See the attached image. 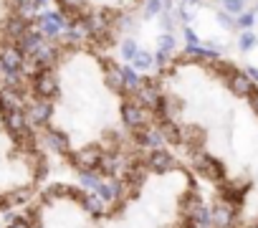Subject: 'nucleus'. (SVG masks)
Instances as JSON below:
<instances>
[{
	"label": "nucleus",
	"instance_id": "f03ea898",
	"mask_svg": "<svg viewBox=\"0 0 258 228\" xmlns=\"http://www.w3.org/2000/svg\"><path fill=\"white\" fill-rule=\"evenodd\" d=\"M48 0H0V76H16L46 43L41 8Z\"/></svg>",
	"mask_w": 258,
	"mask_h": 228
},
{
	"label": "nucleus",
	"instance_id": "412c9836",
	"mask_svg": "<svg viewBox=\"0 0 258 228\" xmlns=\"http://www.w3.org/2000/svg\"><path fill=\"white\" fill-rule=\"evenodd\" d=\"M248 228H258V223H253V225H248Z\"/></svg>",
	"mask_w": 258,
	"mask_h": 228
},
{
	"label": "nucleus",
	"instance_id": "aec40b11",
	"mask_svg": "<svg viewBox=\"0 0 258 228\" xmlns=\"http://www.w3.org/2000/svg\"><path fill=\"white\" fill-rule=\"evenodd\" d=\"M238 26H240L243 31H248V28L253 26V13H240V16H238Z\"/></svg>",
	"mask_w": 258,
	"mask_h": 228
},
{
	"label": "nucleus",
	"instance_id": "7ed1b4c3",
	"mask_svg": "<svg viewBox=\"0 0 258 228\" xmlns=\"http://www.w3.org/2000/svg\"><path fill=\"white\" fill-rule=\"evenodd\" d=\"M104 152H106V150H104L101 145H84V147L74 150L66 160L79 170V175H81V173H96L99 165H101Z\"/></svg>",
	"mask_w": 258,
	"mask_h": 228
},
{
	"label": "nucleus",
	"instance_id": "20e7f679",
	"mask_svg": "<svg viewBox=\"0 0 258 228\" xmlns=\"http://www.w3.org/2000/svg\"><path fill=\"white\" fill-rule=\"evenodd\" d=\"M121 122H124V127H129L132 132H137V130L147 127V122H150L147 106H142L137 99L124 101V104H121Z\"/></svg>",
	"mask_w": 258,
	"mask_h": 228
},
{
	"label": "nucleus",
	"instance_id": "39448f33",
	"mask_svg": "<svg viewBox=\"0 0 258 228\" xmlns=\"http://www.w3.org/2000/svg\"><path fill=\"white\" fill-rule=\"evenodd\" d=\"M192 162H195V170H198L203 178L213 180V183L225 178V167H223V162H220L218 157L208 155V152H195V155H192Z\"/></svg>",
	"mask_w": 258,
	"mask_h": 228
},
{
	"label": "nucleus",
	"instance_id": "dca6fc26",
	"mask_svg": "<svg viewBox=\"0 0 258 228\" xmlns=\"http://www.w3.org/2000/svg\"><path fill=\"white\" fill-rule=\"evenodd\" d=\"M119 51H121V56H124L126 61H132V59L140 53V48H137V43H135L132 38H124V41H121V46H119Z\"/></svg>",
	"mask_w": 258,
	"mask_h": 228
},
{
	"label": "nucleus",
	"instance_id": "9b49d317",
	"mask_svg": "<svg viewBox=\"0 0 258 228\" xmlns=\"http://www.w3.org/2000/svg\"><path fill=\"white\" fill-rule=\"evenodd\" d=\"M96 193H99V195H101L106 203H114V200L119 198V193H121V185H119L114 178H109V180L104 178V183H101V188H99Z\"/></svg>",
	"mask_w": 258,
	"mask_h": 228
},
{
	"label": "nucleus",
	"instance_id": "4468645a",
	"mask_svg": "<svg viewBox=\"0 0 258 228\" xmlns=\"http://www.w3.org/2000/svg\"><path fill=\"white\" fill-rule=\"evenodd\" d=\"M152 61H155V56H150L147 51L140 48V53L132 59V66H135L137 71H145V69H152Z\"/></svg>",
	"mask_w": 258,
	"mask_h": 228
},
{
	"label": "nucleus",
	"instance_id": "f257e3e1",
	"mask_svg": "<svg viewBox=\"0 0 258 228\" xmlns=\"http://www.w3.org/2000/svg\"><path fill=\"white\" fill-rule=\"evenodd\" d=\"M48 175V150L13 84L0 76V215L23 208Z\"/></svg>",
	"mask_w": 258,
	"mask_h": 228
},
{
	"label": "nucleus",
	"instance_id": "a211bd4d",
	"mask_svg": "<svg viewBox=\"0 0 258 228\" xmlns=\"http://www.w3.org/2000/svg\"><path fill=\"white\" fill-rule=\"evenodd\" d=\"M253 43H255V36H253L250 31H243V33H240V38H238L240 51H250V48H253Z\"/></svg>",
	"mask_w": 258,
	"mask_h": 228
},
{
	"label": "nucleus",
	"instance_id": "2eb2a0df",
	"mask_svg": "<svg viewBox=\"0 0 258 228\" xmlns=\"http://www.w3.org/2000/svg\"><path fill=\"white\" fill-rule=\"evenodd\" d=\"M220 6H223V11L230 13V16L245 13V0H220Z\"/></svg>",
	"mask_w": 258,
	"mask_h": 228
},
{
	"label": "nucleus",
	"instance_id": "0eeeda50",
	"mask_svg": "<svg viewBox=\"0 0 258 228\" xmlns=\"http://www.w3.org/2000/svg\"><path fill=\"white\" fill-rule=\"evenodd\" d=\"M79 208H81L86 215L99 218V215H104V210H106V200H104L99 193H94V190H84V195H81V200H79Z\"/></svg>",
	"mask_w": 258,
	"mask_h": 228
},
{
	"label": "nucleus",
	"instance_id": "423d86ee",
	"mask_svg": "<svg viewBox=\"0 0 258 228\" xmlns=\"http://www.w3.org/2000/svg\"><path fill=\"white\" fill-rule=\"evenodd\" d=\"M172 167H175V157H172L170 150L160 147V150H152L147 155V170H152V173H167Z\"/></svg>",
	"mask_w": 258,
	"mask_h": 228
},
{
	"label": "nucleus",
	"instance_id": "6e6552de",
	"mask_svg": "<svg viewBox=\"0 0 258 228\" xmlns=\"http://www.w3.org/2000/svg\"><path fill=\"white\" fill-rule=\"evenodd\" d=\"M210 213H213V225L215 228H230L233 220H235V205H230L228 200H220Z\"/></svg>",
	"mask_w": 258,
	"mask_h": 228
},
{
	"label": "nucleus",
	"instance_id": "ddd939ff",
	"mask_svg": "<svg viewBox=\"0 0 258 228\" xmlns=\"http://www.w3.org/2000/svg\"><path fill=\"white\" fill-rule=\"evenodd\" d=\"M142 8H145V16H160V13L170 11V3L167 0H145Z\"/></svg>",
	"mask_w": 258,
	"mask_h": 228
},
{
	"label": "nucleus",
	"instance_id": "9d476101",
	"mask_svg": "<svg viewBox=\"0 0 258 228\" xmlns=\"http://www.w3.org/2000/svg\"><path fill=\"white\" fill-rule=\"evenodd\" d=\"M220 198L238 208V205L243 203V198H245V190H243V188H238L235 183H225V185L220 188Z\"/></svg>",
	"mask_w": 258,
	"mask_h": 228
},
{
	"label": "nucleus",
	"instance_id": "f3484780",
	"mask_svg": "<svg viewBox=\"0 0 258 228\" xmlns=\"http://www.w3.org/2000/svg\"><path fill=\"white\" fill-rule=\"evenodd\" d=\"M157 48L170 56V53L175 51V38H172V33H162V36L157 38Z\"/></svg>",
	"mask_w": 258,
	"mask_h": 228
},
{
	"label": "nucleus",
	"instance_id": "1a4fd4ad",
	"mask_svg": "<svg viewBox=\"0 0 258 228\" xmlns=\"http://www.w3.org/2000/svg\"><path fill=\"white\" fill-rule=\"evenodd\" d=\"M200 208H203V198H200V193L190 190L187 195H182V200H180V210H182V215H185L187 220H192V215H195Z\"/></svg>",
	"mask_w": 258,
	"mask_h": 228
},
{
	"label": "nucleus",
	"instance_id": "6ab92c4d",
	"mask_svg": "<svg viewBox=\"0 0 258 228\" xmlns=\"http://www.w3.org/2000/svg\"><path fill=\"white\" fill-rule=\"evenodd\" d=\"M215 18H218V23L220 26H225V28H233L235 23H233V18H230V13H225V11H218L215 13Z\"/></svg>",
	"mask_w": 258,
	"mask_h": 228
},
{
	"label": "nucleus",
	"instance_id": "f8f14e48",
	"mask_svg": "<svg viewBox=\"0 0 258 228\" xmlns=\"http://www.w3.org/2000/svg\"><path fill=\"white\" fill-rule=\"evenodd\" d=\"M101 183H104V178L99 175V173H81L79 175V185L84 188V190H99L101 188Z\"/></svg>",
	"mask_w": 258,
	"mask_h": 228
}]
</instances>
